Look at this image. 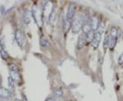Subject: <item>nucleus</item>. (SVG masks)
Segmentation results:
<instances>
[{
    "mask_svg": "<svg viewBox=\"0 0 123 101\" xmlns=\"http://www.w3.org/2000/svg\"><path fill=\"white\" fill-rule=\"evenodd\" d=\"M84 18L82 15H77L72 20L71 25V30L72 33L77 34L82 30L84 24Z\"/></svg>",
    "mask_w": 123,
    "mask_h": 101,
    "instance_id": "obj_1",
    "label": "nucleus"
},
{
    "mask_svg": "<svg viewBox=\"0 0 123 101\" xmlns=\"http://www.w3.org/2000/svg\"><path fill=\"white\" fill-rule=\"evenodd\" d=\"M75 12H76V5L74 4H71L68 8L66 19L72 22V20H73V19L75 18Z\"/></svg>",
    "mask_w": 123,
    "mask_h": 101,
    "instance_id": "obj_2",
    "label": "nucleus"
},
{
    "mask_svg": "<svg viewBox=\"0 0 123 101\" xmlns=\"http://www.w3.org/2000/svg\"><path fill=\"white\" fill-rule=\"evenodd\" d=\"M15 39L17 44L20 46H22L23 45L25 42V36L24 34L20 30H18L16 31L15 32Z\"/></svg>",
    "mask_w": 123,
    "mask_h": 101,
    "instance_id": "obj_3",
    "label": "nucleus"
},
{
    "mask_svg": "<svg viewBox=\"0 0 123 101\" xmlns=\"http://www.w3.org/2000/svg\"><path fill=\"white\" fill-rule=\"evenodd\" d=\"M101 36H102V34L96 31V33H94V35L93 40L92 41V46L94 49L98 48V46L100 44L101 40Z\"/></svg>",
    "mask_w": 123,
    "mask_h": 101,
    "instance_id": "obj_4",
    "label": "nucleus"
},
{
    "mask_svg": "<svg viewBox=\"0 0 123 101\" xmlns=\"http://www.w3.org/2000/svg\"><path fill=\"white\" fill-rule=\"evenodd\" d=\"M86 35L83 34L79 35V38H78V40H77V48L79 49H82L86 45Z\"/></svg>",
    "mask_w": 123,
    "mask_h": 101,
    "instance_id": "obj_5",
    "label": "nucleus"
},
{
    "mask_svg": "<svg viewBox=\"0 0 123 101\" xmlns=\"http://www.w3.org/2000/svg\"><path fill=\"white\" fill-rule=\"evenodd\" d=\"M11 96V92L8 89L4 87L0 88V98H8Z\"/></svg>",
    "mask_w": 123,
    "mask_h": 101,
    "instance_id": "obj_6",
    "label": "nucleus"
},
{
    "mask_svg": "<svg viewBox=\"0 0 123 101\" xmlns=\"http://www.w3.org/2000/svg\"><path fill=\"white\" fill-rule=\"evenodd\" d=\"M90 23L91 25V28H92V31H97V30L98 25H99V22L97 17H92L90 19Z\"/></svg>",
    "mask_w": 123,
    "mask_h": 101,
    "instance_id": "obj_7",
    "label": "nucleus"
},
{
    "mask_svg": "<svg viewBox=\"0 0 123 101\" xmlns=\"http://www.w3.org/2000/svg\"><path fill=\"white\" fill-rule=\"evenodd\" d=\"M82 31H83V33L85 35H87L88 33H90L91 31H92L90 21L84 23V24L83 25V27H82Z\"/></svg>",
    "mask_w": 123,
    "mask_h": 101,
    "instance_id": "obj_8",
    "label": "nucleus"
},
{
    "mask_svg": "<svg viewBox=\"0 0 123 101\" xmlns=\"http://www.w3.org/2000/svg\"><path fill=\"white\" fill-rule=\"evenodd\" d=\"M10 77L13 79V81L15 82H19L20 81V75L18 73L17 71H10Z\"/></svg>",
    "mask_w": 123,
    "mask_h": 101,
    "instance_id": "obj_9",
    "label": "nucleus"
},
{
    "mask_svg": "<svg viewBox=\"0 0 123 101\" xmlns=\"http://www.w3.org/2000/svg\"><path fill=\"white\" fill-rule=\"evenodd\" d=\"M0 56H1V57L4 60H6L8 57V53L5 51L4 46L2 44H0Z\"/></svg>",
    "mask_w": 123,
    "mask_h": 101,
    "instance_id": "obj_10",
    "label": "nucleus"
},
{
    "mask_svg": "<svg viewBox=\"0 0 123 101\" xmlns=\"http://www.w3.org/2000/svg\"><path fill=\"white\" fill-rule=\"evenodd\" d=\"M71 25H72V22L70 21V20H64V25H63V30H64V31L65 33H67L69 30L71 28Z\"/></svg>",
    "mask_w": 123,
    "mask_h": 101,
    "instance_id": "obj_11",
    "label": "nucleus"
},
{
    "mask_svg": "<svg viewBox=\"0 0 123 101\" xmlns=\"http://www.w3.org/2000/svg\"><path fill=\"white\" fill-rule=\"evenodd\" d=\"M23 22L26 23V25H28V24L30 23V13L28 12V11H26V12L23 13Z\"/></svg>",
    "mask_w": 123,
    "mask_h": 101,
    "instance_id": "obj_12",
    "label": "nucleus"
},
{
    "mask_svg": "<svg viewBox=\"0 0 123 101\" xmlns=\"http://www.w3.org/2000/svg\"><path fill=\"white\" fill-rule=\"evenodd\" d=\"M40 44L44 48H48L51 45L49 42L47 40L46 38H41V40H40Z\"/></svg>",
    "mask_w": 123,
    "mask_h": 101,
    "instance_id": "obj_13",
    "label": "nucleus"
},
{
    "mask_svg": "<svg viewBox=\"0 0 123 101\" xmlns=\"http://www.w3.org/2000/svg\"><path fill=\"white\" fill-rule=\"evenodd\" d=\"M53 94L55 97L56 98H61L62 95H63V91L61 89H59V88H56L53 90Z\"/></svg>",
    "mask_w": 123,
    "mask_h": 101,
    "instance_id": "obj_14",
    "label": "nucleus"
},
{
    "mask_svg": "<svg viewBox=\"0 0 123 101\" xmlns=\"http://www.w3.org/2000/svg\"><path fill=\"white\" fill-rule=\"evenodd\" d=\"M116 44V38H112L110 37L109 38V47L110 49H113L114 48V46Z\"/></svg>",
    "mask_w": 123,
    "mask_h": 101,
    "instance_id": "obj_15",
    "label": "nucleus"
},
{
    "mask_svg": "<svg viewBox=\"0 0 123 101\" xmlns=\"http://www.w3.org/2000/svg\"><path fill=\"white\" fill-rule=\"evenodd\" d=\"M55 16H56V14H55V10L54 9H53L52 12H51V14L49 15L48 19H49V22L50 23H53L55 20Z\"/></svg>",
    "mask_w": 123,
    "mask_h": 101,
    "instance_id": "obj_16",
    "label": "nucleus"
},
{
    "mask_svg": "<svg viewBox=\"0 0 123 101\" xmlns=\"http://www.w3.org/2000/svg\"><path fill=\"white\" fill-rule=\"evenodd\" d=\"M94 31H91L90 33L87 34V35H86V40L88 41V42H92V40H93V38H94Z\"/></svg>",
    "mask_w": 123,
    "mask_h": 101,
    "instance_id": "obj_17",
    "label": "nucleus"
},
{
    "mask_svg": "<svg viewBox=\"0 0 123 101\" xmlns=\"http://www.w3.org/2000/svg\"><path fill=\"white\" fill-rule=\"evenodd\" d=\"M104 29H105V25L103 23H99V25L98 27L97 30V32H98L100 34H102V32L104 31Z\"/></svg>",
    "mask_w": 123,
    "mask_h": 101,
    "instance_id": "obj_18",
    "label": "nucleus"
},
{
    "mask_svg": "<svg viewBox=\"0 0 123 101\" xmlns=\"http://www.w3.org/2000/svg\"><path fill=\"white\" fill-rule=\"evenodd\" d=\"M110 35H111V37L112 38H116V36L118 35V31L116 28L114 27H112L110 30Z\"/></svg>",
    "mask_w": 123,
    "mask_h": 101,
    "instance_id": "obj_19",
    "label": "nucleus"
},
{
    "mask_svg": "<svg viewBox=\"0 0 123 101\" xmlns=\"http://www.w3.org/2000/svg\"><path fill=\"white\" fill-rule=\"evenodd\" d=\"M109 36H106L105 38V40H104V42H103V47L105 49H106L107 47H108L109 46Z\"/></svg>",
    "mask_w": 123,
    "mask_h": 101,
    "instance_id": "obj_20",
    "label": "nucleus"
},
{
    "mask_svg": "<svg viewBox=\"0 0 123 101\" xmlns=\"http://www.w3.org/2000/svg\"><path fill=\"white\" fill-rule=\"evenodd\" d=\"M8 86H10L11 88H15V81H13V79L9 76L8 79Z\"/></svg>",
    "mask_w": 123,
    "mask_h": 101,
    "instance_id": "obj_21",
    "label": "nucleus"
},
{
    "mask_svg": "<svg viewBox=\"0 0 123 101\" xmlns=\"http://www.w3.org/2000/svg\"><path fill=\"white\" fill-rule=\"evenodd\" d=\"M118 61V64H119L120 65L123 66V54H122V55H120V56H119Z\"/></svg>",
    "mask_w": 123,
    "mask_h": 101,
    "instance_id": "obj_22",
    "label": "nucleus"
},
{
    "mask_svg": "<svg viewBox=\"0 0 123 101\" xmlns=\"http://www.w3.org/2000/svg\"><path fill=\"white\" fill-rule=\"evenodd\" d=\"M45 101H56L54 99H53V98H48V99H46Z\"/></svg>",
    "mask_w": 123,
    "mask_h": 101,
    "instance_id": "obj_23",
    "label": "nucleus"
},
{
    "mask_svg": "<svg viewBox=\"0 0 123 101\" xmlns=\"http://www.w3.org/2000/svg\"><path fill=\"white\" fill-rule=\"evenodd\" d=\"M14 101H20V100H19V99H15Z\"/></svg>",
    "mask_w": 123,
    "mask_h": 101,
    "instance_id": "obj_24",
    "label": "nucleus"
},
{
    "mask_svg": "<svg viewBox=\"0 0 123 101\" xmlns=\"http://www.w3.org/2000/svg\"><path fill=\"white\" fill-rule=\"evenodd\" d=\"M1 76H0V85H1Z\"/></svg>",
    "mask_w": 123,
    "mask_h": 101,
    "instance_id": "obj_25",
    "label": "nucleus"
},
{
    "mask_svg": "<svg viewBox=\"0 0 123 101\" xmlns=\"http://www.w3.org/2000/svg\"><path fill=\"white\" fill-rule=\"evenodd\" d=\"M0 88H1V87H0Z\"/></svg>",
    "mask_w": 123,
    "mask_h": 101,
    "instance_id": "obj_26",
    "label": "nucleus"
}]
</instances>
